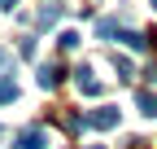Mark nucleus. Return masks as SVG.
Instances as JSON below:
<instances>
[{
  "mask_svg": "<svg viewBox=\"0 0 157 149\" xmlns=\"http://www.w3.org/2000/svg\"><path fill=\"white\" fill-rule=\"evenodd\" d=\"M87 127H96V132H109V127H118V110L113 105H101L87 114Z\"/></svg>",
  "mask_w": 157,
  "mask_h": 149,
  "instance_id": "1",
  "label": "nucleus"
},
{
  "mask_svg": "<svg viewBox=\"0 0 157 149\" xmlns=\"http://www.w3.org/2000/svg\"><path fill=\"white\" fill-rule=\"evenodd\" d=\"M74 83H78L83 97H101V79L92 74V66H78V70H74Z\"/></svg>",
  "mask_w": 157,
  "mask_h": 149,
  "instance_id": "2",
  "label": "nucleus"
},
{
  "mask_svg": "<svg viewBox=\"0 0 157 149\" xmlns=\"http://www.w3.org/2000/svg\"><path fill=\"white\" fill-rule=\"evenodd\" d=\"M61 74H66V70L57 66V62H44V66H39V74H35V83L44 88V92H52L57 83H61Z\"/></svg>",
  "mask_w": 157,
  "mask_h": 149,
  "instance_id": "3",
  "label": "nucleus"
},
{
  "mask_svg": "<svg viewBox=\"0 0 157 149\" xmlns=\"http://www.w3.org/2000/svg\"><path fill=\"white\" fill-rule=\"evenodd\" d=\"M61 22V0H44L39 5V26H57Z\"/></svg>",
  "mask_w": 157,
  "mask_h": 149,
  "instance_id": "4",
  "label": "nucleus"
},
{
  "mask_svg": "<svg viewBox=\"0 0 157 149\" xmlns=\"http://www.w3.org/2000/svg\"><path fill=\"white\" fill-rule=\"evenodd\" d=\"M135 105H140V114H148V119H157V92H135Z\"/></svg>",
  "mask_w": 157,
  "mask_h": 149,
  "instance_id": "5",
  "label": "nucleus"
},
{
  "mask_svg": "<svg viewBox=\"0 0 157 149\" xmlns=\"http://www.w3.org/2000/svg\"><path fill=\"white\" fill-rule=\"evenodd\" d=\"M17 149H44V132H39V127H26V132L17 136Z\"/></svg>",
  "mask_w": 157,
  "mask_h": 149,
  "instance_id": "6",
  "label": "nucleus"
},
{
  "mask_svg": "<svg viewBox=\"0 0 157 149\" xmlns=\"http://www.w3.org/2000/svg\"><path fill=\"white\" fill-rule=\"evenodd\" d=\"M17 101V83H13V74H0V105H9Z\"/></svg>",
  "mask_w": 157,
  "mask_h": 149,
  "instance_id": "7",
  "label": "nucleus"
},
{
  "mask_svg": "<svg viewBox=\"0 0 157 149\" xmlns=\"http://www.w3.org/2000/svg\"><path fill=\"white\" fill-rule=\"evenodd\" d=\"M118 40H122L127 48H135V53H144V48H148V40H144L140 31H118Z\"/></svg>",
  "mask_w": 157,
  "mask_h": 149,
  "instance_id": "8",
  "label": "nucleus"
},
{
  "mask_svg": "<svg viewBox=\"0 0 157 149\" xmlns=\"http://www.w3.org/2000/svg\"><path fill=\"white\" fill-rule=\"evenodd\" d=\"M122 26H118V18H101V22H96V35H101V40H109V35H118Z\"/></svg>",
  "mask_w": 157,
  "mask_h": 149,
  "instance_id": "9",
  "label": "nucleus"
},
{
  "mask_svg": "<svg viewBox=\"0 0 157 149\" xmlns=\"http://www.w3.org/2000/svg\"><path fill=\"white\" fill-rule=\"evenodd\" d=\"M113 70H118V79H131V74H135V66L127 57H118V53H113Z\"/></svg>",
  "mask_w": 157,
  "mask_h": 149,
  "instance_id": "10",
  "label": "nucleus"
},
{
  "mask_svg": "<svg viewBox=\"0 0 157 149\" xmlns=\"http://www.w3.org/2000/svg\"><path fill=\"white\" fill-rule=\"evenodd\" d=\"M57 44H61L66 53H70V48H78V31H61V35H57Z\"/></svg>",
  "mask_w": 157,
  "mask_h": 149,
  "instance_id": "11",
  "label": "nucleus"
},
{
  "mask_svg": "<svg viewBox=\"0 0 157 149\" xmlns=\"http://www.w3.org/2000/svg\"><path fill=\"white\" fill-rule=\"evenodd\" d=\"M144 74H148V79H153V83H157V62H153V66H148V70H144Z\"/></svg>",
  "mask_w": 157,
  "mask_h": 149,
  "instance_id": "12",
  "label": "nucleus"
},
{
  "mask_svg": "<svg viewBox=\"0 0 157 149\" xmlns=\"http://www.w3.org/2000/svg\"><path fill=\"white\" fill-rule=\"evenodd\" d=\"M13 5H17V0H0V9H13Z\"/></svg>",
  "mask_w": 157,
  "mask_h": 149,
  "instance_id": "13",
  "label": "nucleus"
},
{
  "mask_svg": "<svg viewBox=\"0 0 157 149\" xmlns=\"http://www.w3.org/2000/svg\"><path fill=\"white\" fill-rule=\"evenodd\" d=\"M0 66H5V48H0Z\"/></svg>",
  "mask_w": 157,
  "mask_h": 149,
  "instance_id": "14",
  "label": "nucleus"
},
{
  "mask_svg": "<svg viewBox=\"0 0 157 149\" xmlns=\"http://www.w3.org/2000/svg\"><path fill=\"white\" fill-rule=\"evenodd\" d=\"M92 149H105V145H92Z\"/></svg>",
  "mask_w": 157,
  "mask_h": 149,
  "instance_id": "15",
  "label": "nucleus"
},
{
  "mask_svg": "<svg viewBox=\"0 0 157 149\" xmlns=\"http://www.w3.org/2000/svg\"><path fill=\"white\" fill-rule=\"evenodd\" d=\"M153 9H157V0H153Z\"/></svg>",
  "mask_w": 157,
  "mask_h": 149,
  "instance_id": "16",
  "label": "nucleus"
}]
</instances>
